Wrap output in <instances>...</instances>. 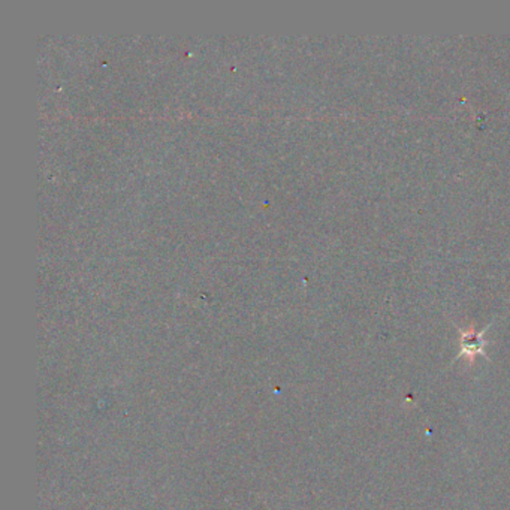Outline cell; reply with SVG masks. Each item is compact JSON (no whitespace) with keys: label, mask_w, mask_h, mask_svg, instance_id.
<instances>
[{"label":"cell","mask_w":510,"mask_h":510,"mask_svg":"<svg viewBox=\"0 0 510 510\" xmlns=\"http://www.w3.org/2000/svg\"><path fill=\"white\" fill-rule=\"evenodd\" d=\"M482 334L469 333L462 335V355H470L472 358L476 352H482Z\"/></svg>","instance_id":"cell-1"}]
</instances>
